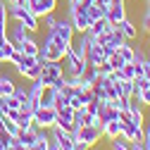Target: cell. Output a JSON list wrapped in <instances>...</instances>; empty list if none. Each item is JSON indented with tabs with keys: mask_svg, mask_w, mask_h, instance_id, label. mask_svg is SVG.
<instances>
[{
	"mask_svg": "<svg viewBox=\"0 0 150 150\" xmlns=\"http://www.w3.org/2000/svg\"><path fill=\"white\" fill-rule=\"evenodd\" d=\"M122 138H126L129 143H134V141H143V138H145L143 126H136V124H131V122L122 124Z\"/></svg>",
	"mask_w": 150,
	"mask_h": 150,
	"instance_id": "7c38bea8",
	"label": "cell"
},
{
	"mask_svg": "<svg viewBox=\"0 0 150 150\" xmlns=\"http://www.w3.org/2000/svg\"><path fill=\"white\" fill-rule=\"evenodd\" d=\"M74 3H79V0H69V5H74Z\"/></svg>",
	"mask_w": 150,
	"mask_h": 150,
	"instance_id": "7bdbcfd3",
	"label": "cell"
},
{
	"mask_svg": "<svg viewBox=\"0 0 150 150\" xmlns=\"http://www.w3.org/2000/svg\"><path fill=\"white\" fill-rule=\"evenodd\" d=\"M105 57H107V52H105V48L91 36V43H88V52H86V64L88 67H100L103 62H105Z\"/></svg>",
	"mask_w": 150,
	"mask_h": 150,
	"instance_id": "ba28073f",
	"label": "cell"
},
{
	"mask_svg": "<svg viewBox=\"0 0 150 150\" xmlns=\"http://www.w3.org/2000/svg\"><path fill=\"white\" fill-rule=\"evenodd\" d=\"M41 69H43V60H38L36 64H31V67L24 71V79H26V81H36V79L41 76Z\"/></svg>",
	"mask_w": 150,
	"mask_h": 150,
	"instance_id": "cb8c5ba5",
	"label": "cell"
},
{
	"mask_svg": "<svg viewBox=\"0 0 150 150\" xmlns=\"http://www.w3.org/2000/svg\"><path fill=\"white\" fill-rule=\"evenodd\" d=\"M122 136V124L117 122V119H112V122H107L105 126H103V138H119Z\"/></svg>",
	"mask_w": 150,
	"mask_h": 150,
	"instance_id": "e0dca14e",
	"label": "cell"
},
{
	"mask_svg": "<svg viewBox=\"0 0 150 150\" xmlns=\"http://www.w3.org/2000/svg\"><path fill=\"white\" fill-rule=\"evenodd\" d=\"M57 117H62V119H74V110H71L69 105H64V107H57Z\"/></svg>",
	"mask_w": 150,
	"mask_h": 150,
	"instance_id": "4dcf8cb0",
	"label": "cell"
},
{
	"mask_svg": "<svg viewBox=\"0 0 150 150\" xmlns=\"http://www.w3.org/2000/svg\"><path fill=\"white\" fill-rule=\"evenodd\" d=\"M141 31H143V33H150V14H148V12L143 14V22H141Z\"/></svg>",
	"mask_w": 150,
	"mask_h": 150,
	"instance_id": "836d02e7",
	"label": "cell"
},
{
	"mask_svg": "<svg viewBox=\"0 0 150 150\" xmlns=\"http://www.w3.org/2000/svg\"><path fill=\"white\" fill-rule=\"evenodd\" d=\"M143 76L150 81V57H148V60H143Z\"/></svg>",
	"mask_w": 150,
	"mask_h": 150,
	"instance_id": "d590c367",
	"label": "cell"
},
{
	"mask_svg": "<svg viewBox=\"0 0 150 150\" xmlns=\"http://www.w3.org/2000/svg\"><path fill=\"white\" fill-rule=\"evenodd\" d=\"M10 19H14V22H19L26 31H31V33H38L41 31V19L36 17L26 5L24 7H10Z\"/></svg>",
	"mask_w": 150,
	"mask_h": 150,
	"instance_id": "7a4b0ae2",
	"label": "cell"
},
{
	"mask_svg": "<svg viewBox=\"0 0 150 150\" xmlns=\"http://www.w3.org/2000/svg\"><path fill=\"white\" fill-rule=\"evenodd\" d=\"M14 88H17L14 79H12V76H7V74L3 71V74H0V98L12 96V93H14Z\"/></svg>",
	"mask_w": 150,
	"mask_h": 150,
	"instance_id": "2e32d148",
	"label": "cell"
},
{
	"mask_svg": "<svg viewBox=\"0 0 150 150\" xmlns=\"http://www.w3.org/2000/svg\"><path fill=\"white\" fill-rule=\"evenodd\" d=\"M117 52L122 55V60H124V62H134V60H136V48L131 45L129 41H126V43H122V45L117 48Z\"/></svg>",
	"mask_w": 150,
	"mask_h": 150,
	"instance_id": "44dd1931",
	"label": "cell"
},
{
	"mask_svg": "<svg viewBox=\"0 0 150 150\" xmlns=\"http://www.w3.org/2000/svg\"><path fill=\"white\" fill-rule=\"evenodd\" d=\"M60 76H64L62 62H45V60H43V69H41V76H38V79H41L45 86H52V81L60 79Z\"/></svg>",
	"mask_w": 150,
	"mask_h": 150,
	"instance_id": "52a82bcc",
	"label": "cell"
},
{
	"mask_svg": "<svg viewBox=\"0 0 150 150\" xmlns=\"http://www.w3.org/2000/svg\"><path fill=\"white\" fill-rule=\"evenodd\" d=\"M117 122H119V124H126V122H131V112H129V110H119Z\"/></svg>",
	"mask_w": 150,
	"mask_h": 150,
	"instance_id": "1f68e13d",
	"label": "cell"
},
{
	"mask_svg": "<svg viewBox=\"0 0 150 150\" xmlns=\"http://www.w3.org/2000/svg\"><path fill=\"white\" fill-rule=\"evenodd\" d=\"M64 55H67V48L57 45V43L50 41V38H45L41 43V60H45V62H62Z\"/></svg>",
	"mask_w": 150,
	"mask_h": 150,
	"instance_id": "5b68a950",
	"label": "cell"
},
{
	"mask_svg": "<svg viewBox=\"0 0 150 150\" xmlns=\"http://www.w3.org/2000/svg\"><path fill=\"white\" fill-rule=\"evenodd\" d=\"M55 96H57V91H55V88H45L43 93H41V98H38V103L41 105H45V107H55Z\"/></svg>",
	"mask_w": 150,
	"mask_h": 150,
	"instance_id": "7402d4cb",
	"label": "cell"
},
{
	"mask_svg": "<svg viewBox=\"0 0 150 150\" xmlns=\"http://www.w3.org/2000/svg\"><path fill=\"white\" fill-rule=\"evenodd\" d=\"M143 134H145V136H148V138H150V119H148V122H145V124H143Z\"/></svg>",
	"mask_w": 150,
	"mask_h": 150,
	"instance_id": "ab89813d",
	"label": "cell"
},
{
	"mask_svg": "<svg viewBox=\"0 0 150 150\" xmlns=\"http://www.w3.org/2000/svg\"><path fill=\"white\" fill-rule=\"evenodd\" d=\"M71 136H74V138H79V141H83L88 148H93V145H98V143H100V138H103V129L88 124V126H79Z\"/></svg>",
	"mask_w": 150,
	"mask_h": 150,
	"instance_id": "8992f818",
	"label": "cell"
},
{
	"mask_svg": "<svg viewBox=\"0 0 150 150\" xmlns=\"http://www.w3.org/2000/svg\"><path fill=\"white\" fill-rule=\"evenodd\" d=\"M62 67H64V76H81V74L86 71V60L83 57H79L76 52H71V50H67V55H64V60H62Z\"/></svg>",
	"mask_w": 150,
	"mask_h": 150,
	"instance_id": "277c9868",
	"label": "cell"
},
{
	"mask_svg": "<svg viewBox=\"0 0 150 150\" xmlns=\"http://www.w3.org/2000/svg\"><path fill=\"white\" fill-rule=\"evenodd\" d=\"M5 103H7V107H10V110H19V107H22V103L17 100L14 96H7V98H5Z\"/></svg>",
	"mask_w": 150,
	"mask_h": 150,
	"instance_id": "d6a6232c",
	"label": "cell"
},
{
	"mask_svg": "<svg viewBox=\"0 0 150 150\" xmlns=\"http://www.w3.org/2000/svg\"><path fill=\"white\" fill-rule=\"evenodd\" d=\"M126 3L124 5H107V12H105V19L112 24V26H119L122 19H126Z\"/></svg>",
	"mask_w": 150,
	"mask_h": 150,
	"instance_id": "8fae6325",
	"label": "cell"
},
{
	"mask_svg": "<svg viewBox=\"0 0 150 150\" xmlns=\"http://www.w3.org/2000/svg\"><path fill=\"white\" fill-rule=\"evenodd\" d=\"M48 150H62V148H60V143H57V141H55L52 136L48 138Z\"/></svg>",
	"mask_w": 150,
	"mask_h": 150,
	"instance_id": "74e56055",
	"label": "cell"
},
{
	"mask_svg": "<svg viewBox=\"0 0 150 150\" xmlns=\"http://www.w3.org/2000/svg\"><path fill=\"white\" fill-rule=\"evenodd\" d=\"M12 55H14V45L7 36H0V62L3 64H10L12 62Z\"/></svg>",
	"mask_w": 150,
	"mask_h": 150,
	"instance_id": "9a60e30c",
	"label": "cell"
},
{
	"mask_svg": "<svg viewBox=\"0 0 150 150\" xmlns=\"http://www.w3.org/2000/svg\"><path fill=\"white\" fill-rule=\"evenodd\" d=\"M5 3H7L10 7H24V5H26V0H5Z\"/></svg>",
	"mask_w": 150,
	"mask_h": 150,
	"instance_id": "8d00e7d4",
	"label": "cell"
},
{
	"mask_svg": "<svg viewBox=\"0 0 150 150\" xmlns=\"http://www.w3.org/2000/svg\"><path fill=\"white\" fill-rule=\"evenodd\" d=\"M115 26H112L105 17H100V19H96V22H91V26H88V36H93V38H96V36H103V33H107V31H112Z\"/></svg>",
	"mask_w": 150,
	"mask_h": 150,
	"instance_id": "5bb4252c",
	"label": "cell"
},
{
	"mask_svg": "<svg viewBox=\"0 0 150 150\" xmlns=\"http://www.w3.org/2000/svg\"><path fill=\"white\" fill-rule=\"evenodd\" d=\"M141 143H143V148H145V150H150V138H148V136H145Z\"/></svg>",
	"mask_w": 150,
	"mask_h": 150,
	"instance_id": "b9f144b4",
	"label": "cell"
},
{
	"mask_svg": "<svg viewBox=\"0 0 150 150\" xmlns=\"http://www.w3.org/2000/svg\"><path fill=\"white\" fill-rule=\"evenodd\" d=\"M0 74H3V67H0Z\"/></svg>",
	"mask_w": 150,
	"mask_h": 150,
	"instance_id": "ee69618b",
	"label": "cell"
},
{
	"mask_svg": "<svg viewBox=\"0 0 150 150\" xmlns=\"http://www.w3.org/2000/svg\"><path fill=\"white\" fill-rule=\"evenodd\" d=\"M55 126L62 129V131H67V134H74V131H76V126H74V119H62V117H57Z\"/></svg>",
	"mask_w": 150,
	"mask_h": 150,
	"instance_id": "4316f807",
	"label": "cell"
},
{
	"mask_svg": "<svg viewBox=\"0 0 150 150\" xmlns=\"http://www.w3.org/2000/svg\"><path fill=\"white\" fill-rule=\"evenodd\" d=\"M88 124H93V115L86 110V107H81V110H74V126H88Z\"/></svg>",
	"mask_w": 150,
	"mask_h": 150,
	"instance_id": "ac0fdd59",
	"label": "cell"
},
{
	"mask_svg": "<svg viewBox=\"0 0 150 150\" xmlns=\"http://www.w3.org/2000/svg\"><path fill=\"white\" fill-rule=\"evenodd\" d=\"M33 36H36V33H31L29 38L22 43V52H24V55H36V57H38V55H41V43L36 41Z\"/></svg>",
	"mask_w": 150,
	"mask_h": 150,
	"instance_id": "ffe728a7",
	"label": "cell"
},
{
	"mask_svg": "<svg viewBox=\"0 0 150 150\" xmlns=\"http://www.w3.org/2000/svg\"><path fill=\"white\" fill-rule=\"evenodd\" d=\"M112 150H131V143L126 138H112Z\"/></svg>",
	"mask_w": 150,
	"mask_h": 150,
	"instance_id": "f1b7e54d",
	"label": "cell"
},
{
	"mask_svg": "<svg viewBox=\"0 0 150 150\" xmlns=\"http://www.w3.org/2000/svg\"><path fill=\"white\" fill-rule=\"evenodd\" d=\"M0 126H3L10 136H17V134H19V126H17V122H12L7 115H0Z\"/></svg>",
	"mask_w": 150,
	"mask_h": 150,
	"instance_id": "603a6c76",
	"label": "cell"
},
{
	"mask_svg": "<svg viewBox=\"0 0 150 150\" xmlns=\"http://www.w3.org/2000/svg\"><path fill=\"white\" fill-rule=\"evenodd\" d=\"M105 62L112 67V69H119L122 64H124V60H122V55L115 50V52H107V57H105Z\"/></svg>",
	"mask_w": 150,
	"mask_h": 150,
	"instance_id": "484cf974",
	"label": "cell"
},
{
	"mask_svg": "<svg viewBox=\"0 0 150 150\" xmlns=\"http://www.w3.org/2000/svg\"><path fill=\"white\" fill-rule=\"evenodd\" d=\"M117 29L122 31V36H124L126 41H136L138 36H141V31H138V26H136L134 22H131L129 17H126V19H122V22H119V26H117Z\"/></svg>",
	"mask_w": 150,
	"mask_h": 150,
	"instance_id": "4fadbf2b",
	"label": "cell"
},
{
	"mask_svg": "<svg viewBox=\"0 0 150 150\" xmlns=\"http://www.w3.org/2000/svg\"><path fill=\"white\" fill-rule=\"evenodd\" d=\"M119 93H122V96L124 98H136V86H134V81H122L119 83Z\"/></svg>",
	"mask_w": 150,
	"mask_h": 150,
	"instance_id": "d4e9b609",
	"label": "cell"
},
{
	"mask_svg": "<svg viewBox=\"0 0 150 150\" xmlns=\"http://www.w3.org/2000/svg\"><path fill=\"white\" fill-rule=\"evenodd\" d=\"M131 150H145V148H143L141 141H134V143H131Z\"/></svg>",
	"mask_w": 150,
	"mask_h": 150,
	"instance_id": "f35d334b",
	"label": "cell"
},
{
	"mask_svg": "<svg viewBox=\"0 0 150 150\" xmlns=\"http://www.w3.org/2000/svg\"><path fill=\"white\" fill-rule=\"evenodd\" d=\"M105 12H107V7H103V5H91V7H88L91 22H96V19H100V17H105Z\"/></svg>",
	"mask_w": 150,
	"mask_h": 150,
	"instance_id": "83f0119b",
	"label": "cell"
},
{
	"mask_svg": "<svg viewBox=\"0 0 150 150\" xmlns=\"http://www.w3.org/2000/svg\"><path fill=\"white\" fill-rule=\"evenodd\" d=\"M71 148H74V150H91V148H88L83 141H79V138H74V141H71Z\"/></svg>",
	"mask_w": 150,
	"mask_h": 150,
	"instance_id": "e575fe53",
	"label": "cell"
},
{
	"mask_svg": "<svg viewBox=\"0 0 150 150\" xmlns=\"http://www.w3.org/2000/svg\"><path fill=\"white\" fill-rule=\"evenodd\" d=\"M55 122H57V110L55 107H45V105H38L33 110V126L38 129H45L50 131L55 126Z\"/></svg>",
	"mask_w": 150,
	"mask_h": 150,
	"instance_id": "3957f363",
	"label": "cell"
},
{
	"mask_svg": "<svg viewBox=\"0 0 150 150\" xmlns=\"http://www.w3.org/2000/svg\"><path fill=\"white\" fill-rule=\"evenodd\" d=\"M31 36V31H26L19 22H14V26H7V38L12 41V45H14V50H19L22 52V43Z\"/></svg>",
	"mask_w": 150,
	"mask_h": 150,
	"instance_id": "9c48e42d",
	"label": "cell"
},
{
	"mask_svg": "<svg viewBox=\"0 0 150 150\" xmlns=\"http://www.w3.org/2000/svg\"><path fill=\"white\" fill-rule=\"evenodd\" d=\"M138 103L143 105V107H150V88H143V91H138Z\"/></svg>",
	"mask_w": 150,
	"mask_h": 150,
	"instance_id": "f546056e",
	"label": "cell"
},
{
	"mask_svg": "<svg viewBox=\"0 0 150 150\" xmlns=\"http://www.w3.org/2000/svg\"><path fill=\"white\" fill-rule=\"evenodd\" d=\"M45 38H50V41H55L57 45H62V48L69 50L71 38H74V26H71V22H69V19H57L52 29H48V36H45Z\"/></svg>",
	"mask_w": 150,
	"mask_h": 150,
	"instance_id": "6da1fadb",
	"label": "cell"
},
{
	"mask_svg": "<svg viewBox=\"0 0 150 150\" xmlns=\"http://www.w3.org/2000/svg\"><path fill=\"white\" fill-rule=\"evenodd\" d=\"M7 26H10V5L0 0V36H7Z\"/></svg>",
	"mask_w": 150,
	"mask_h": 150,
	"instance_id": "d6986e66",
	"label": "cell"
},
{
	"mask_svg": "<svg viewBox=\"0 0 150 150\" xmlns=\"http://www.w3.org/2000/svg\"><path fill=\"white\" fill-rule=\"evenodd\" d=\"M38 19H43L45 14H52V12H57V0H36L33 5H26Z\"/></svg>",
	"mask_w": 150,
	"mask_h": 150,
	"instance_id": "30bf717a",
	"label": "cell"
},
{
	"mask_svg": "<svg viewBox=\"0 0 150 150\" xmlns=\"http://www.w3.org/2000/svg\"><path fill=\"white\" fill-rule=\"evenodd\" d=\"M93 5H103V7H107L110 0H93Z\"/></svg>",
	"mask_w": 150,
	"mask_h": 150,
	"instance_id": "60d3db41",
	"label": "cell"
}]
</instances>
